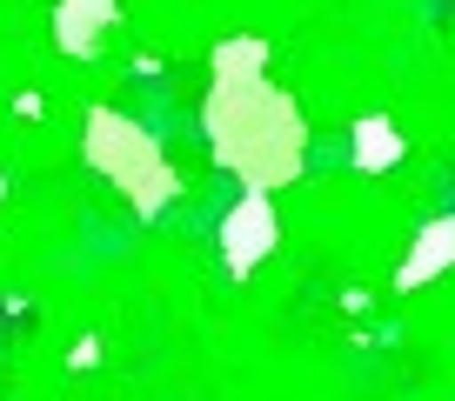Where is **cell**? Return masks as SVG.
<instances>
[{"label": "cell", "instance_id": "6da1fadb", "mask_svg": "<svg viewBox=\"0 0 455 401\" xmlns=\"http://www.w3.org/2000/svg\"><path fill=\"white\" fill-rule=\"evenodd\" d=\"M208 121V147L228 174H242L248 194H275L301 174L308 154V128H301L295 100L261 74V47L255 41H228L214 54V81L201 100Z\"/></svg>", "mask_w": 455, "mask_h": 401}, {"label": "cell", "instance_id": "7a4b0ae2", "mask_svg": "<svg viewBox=\"0 0 455 401\" xmlns=\"http://www.w3.org/2000/svg\"><path fill=\"white\" fill-rule=\"evenodd\" d=\"M87 161H94L141 215H161L174 200V174H168V161H161V147L148 141L134 121H121L114 107H94V114H87Z\"/></svg>", "mask_w": 455, "mask_h": 401}, {"label": "cell", "instance_id": "3957f363", "mask_svg": "<svg viewBox=\"0 0 455 401\" xmlns=\"http://www.w3.org/2000/svg\"><path fill=\"white\" fill-rule=\"evenodd\" d=\"M221 241H228V268H235V274H248L255 261H268V248H275V215H268V194H248L242 208L228 215Z\"/></svg>", "mask_w": 455, "mask_h": 401}, {"label": "cell", "instance_id": "277c9868", "mask_svg": "<svg viewBox=\"0 0 455 401\" xmlns=\"http://www.w3.org/2000/svg\"><path fill=\"white\" fill-rule=\"evenodd\" d=\"M114 28V0H60V47L68 54H94Z\"/></svg>", "mask_w": 455, "mask_h": 401}, {"label": "cell", "instance_id": "5b68a950", "mask_svg": "<svg viewBox=\"0 0 455 401\" xmlns=\"http://www.w3.org/2000/svg\"><path fill=\"white\" fill-rule=\"evenodd\" d=\"M449 261H455V221H435V228L422 234V255L402 261V287H415V281H428V274H442Z\"/></svg>", "mask_w": 455, "mask_h": 401}, {"label": "cell", "instance_id": "8992f818", "mask_svg": "<svg viewBox=\"0 0 455 401\" xmlns=\"http://www.w3.org/2000/svg\"><path fill=\"white\" fill-rule=\"evenodd\" d=\"M395 154H402V141L388 134V121H369V128L355 134V161H362V168H388Z\"/></svg>", "mask_w": 455, "mask_h": 401}]
</instances>
